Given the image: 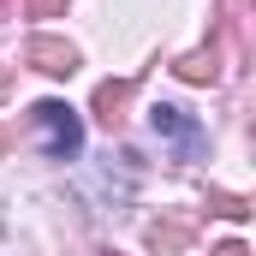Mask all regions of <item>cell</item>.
Returning a JSON list of instances; mask_svg holds the SVG:
<instances>
[{
  "label": "cell",
  "instance_id": "cell-1",
  "mask_svg": "<svg viewBox=\"0 0 256 256\" xmlns=\"http://www.w3.org/2000/svg\"><path fill=\"white\" fill-rule=\"evenodd\" d=\"M30 126L42 137V155H48V161H78V149H84V120H78L66 102H36V108H30Z\"/></svg>",
  "mask_w": 256,
  "mask_h": 256
},
{
  "label": "cell",
  "instance_id": "cell-2",
  "mask_svg": "<svg viewBox=\"0 0 256 256\" xmlns=\"http://www.w3.org/2000/svg\"><path fill=\"white\" fill-rule=\"evenodd\" d=\"M149 126H155L161 143H173V155H179V161H196V155L208 149L202 126H196L185 108H173V102H155V108H149Z\"/></svg>",
  "mask_w": 256,
  "mask_h": 256
},
{
  "label": "cell",
  "instance_id": "cell-3",
  "mask_svg": "<svg viewBox=\"0 0 256 256\" xmlns=\"http://www.w3.org/2000/svg\"><path fill=\"white\" fill-rule=\"evenodd\" d=\"M24 66H36V72H48V78H72V72H78V48L60 42V36H30V42H24Z\"/></svg>",
  "mask_w": 256,
  "mask_h": 256
},
{
  "label": "cell",
  "instance_id": "cell-4",
  "mask_svg": "<svg viewBox=\"0 0 256 256\" xmlns=\"http://www.w3.org/2000/svg\"><path fill=\"white\" fill-rule=\"evenodd\" d=\"M131 96H137V84H131V78H108V84H96V120H102L108 131H114V126H126Z\"/></svg>",
  "mask_w": 256,
  "mask_h": 256
},
{
  "label": "cell",
  "instance_id": "cell-5",
  "mask_svg": "<svg viewBox=\"0 0 256 256\" xmlns=\"http://www.w3.org/2000/svg\"><path fill=\"white\" fill-rule=\"evenodd\" d=\"M191 232H196L191 214H179V220H155V226H149V250H155V256H179L185 244H191Z\"/></svg>",
  "mask_w": 256,
  "mask_h": 256
},
{
  "label": "cell",
  "instance_id": "cell-6",
  "mask_svg": "<svg viewBox=\"0 0 256 256\" xmlns=\"http://www.w3.org/2000/svg\"><path fill=\"white\" fill-rule=\"evenodd\" d=\"M173 72H179L185 84H214V78H220V42H208V48H191L185 60H173Z\"/></svg>",
  "mask_w": 256,
  "mask_h": 256
},
{
  "label": "cell",
  "instance_id": "cell-7",
  "mask_svg": "<svg viewBox=\"0 0 256 256\" xmlns=\"http://www.w3.org/2000/svg\"><path fill=\"white\" fill-rule=\"evenodd\" d=\"M208 208H214V214H226V220H244V214H250V202H244V196H232V191H214V196H208Z\"/></svg>",
  "mask_w": 256,
  "mask_h": 256
},
{
  "label": "cell",
  "instance_id": "cell-8",
  "mask_svg": "<svg viewBox=\"0 0 256 256\" xmlns=\"http://www.w3.org/2000/svg\"><path fill=\"white\" fill-rule=\"evenodd\" d=\"M66 0H30V18H60Z\"/></svg>",
  "mask_w": 256,
  "mask_h": 256
},
{
  "label": "cell",
  "instance_id": "cell-9",
  "mask_svg": "<svg viewBox=\"0 0 256 256\" xmlns=\"http://www.w3.org/2000/svg\"><path fill=\"white\" fill-rule=\"evenodd\" d=\"M214 256H250V250H244L238 238H226V244H220V250H214Z\"/></svg>",
  "mask_w": 256,
  "mask_h": 256
},
{
  "label": "cell",
  "instance_id": "cell-10",
  "mask_svg": "<svg viewBox=\"0 0 256 256\" xmlns=\"http://www.w3.org/2000/svg\"><path fill=\"white\" fill-rule=\"evenodd\" d=\"M0 155H6V131H0Z\"/></svg>",
  "mask_w": 256,
  "mask_h": 256
},
{
  "label": "cell",
  "instance_id": "cell-11",
  "mask_svg": "<svg viewBox=\"0 0 256 256\" xmlns=\"http://www.w3.org/2000/svg\"><path fill=\"white\" fill-rule=\"evenodd\" d=\"M96 256H120V250H96Z\"/></svg>",
  "mask_w": 256,
  "mask_h": 256
},
{
  "label": "cell",
  "instance_id": "cell-12",
  "mask_svg": "<svg viewBox=\"0 0 256 256\" xmlns=\"http://www.w3.org/2000/svg\"><path fill=\"white\" fill-rule=\"evenodd\" d=\"M0 6H18V0H0Z\"/></svg>",
  "mask_w": 256,
  "mask_h": 256
}]
</instances>
